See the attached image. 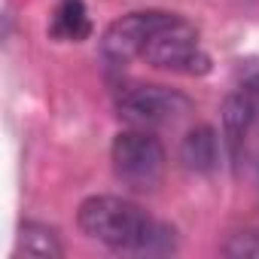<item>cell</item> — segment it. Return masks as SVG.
Here are the masks:
<instances>
[{
  "label": "cell",
  "instance_id": "1",
  "mask_svg": "<svg viewBox=\"0 0 259 259\" xmlns=\"http://www.w3.org/2000/svg\"><path fill=\"white\" fill-rule=\"evenodd\" d=\"M76 223L92 241H98L116 253L156 256V253L174 250V229L168 223L156 220L141 204L119 198V195L85 198L79 204Z\"/></svg>",
  "mask_w": 259,
  "mask_h": 259
},
{
  "label": "cell",
  "instance_id": "8",
  "mask_svg": "<svg viewBox=\"0 0 259 259\" xmlns=\"http://www.w3.org/2000/svg\"><path fill=\"white\" fill-rule=\"evenodd\" d=\"M256 125V116L247 104V98L241 95V89H235L226 101H223V138L229 144V153L238 159L244 138L250 135V128Z\"/></svg>",
  "mask_w": 259,
  "mask_h": 259
},
{
  "label": "cell",
  "instance_id": "10",
  "mask_svg": "<svg viewBox=\"0 0 259 259\" xmlns=\"http://www.w3.org/2000/svg\"><path fill=\"white\" fill-rule=\"evenodd\" d=\"M223 253L232 256V259H250V256H259V226H256V229L235 232V235L223 244Z\"/></svg>",
  "mask_w": 259,
  "mask_h": 259
},
{
  "label": "cell",
  "instance_id": "3",
  "mask_svg": "<svg viewBox=\"0 0 259 259\" xmlns=\"http://www.w3.org/2000/svg\"><path fill=\"white\" fill-rule=\"evenodd\" d=\"M141 58L159 70H171V73H183V76L210 73V55L201 49L198 31L180 16H171V22H165L153 34V40L147 43Z\"/></svg>",
  "mask_w": 259,
  "mask_h": 259
},
{
  "label": "cell",
  "instance_id": "6",
  "mask_svg": "<svg viewBox=\"0 0 259 259\" xmlns=\"http://www.w3.org/2000/svg\"><path fill=\"white\" fill-rule=\"evenodd\" d=\"M180 162L186 171H195V174H210L220 168V138L213 128L207 125L192 128L180 144Z\"/></svg>",
  "mask_w": 259,
  "mask_h": 259
},
{
  "label": "cell",
  "instance_id": "11",
  "mask_svg": "<svg viewBox=\"0 0 259 259\" xmlns=\"http://www.w3.org/2000/svg\"><path fill=\"white\" fill-rule=\"evenodd\" d=\"M241 89V95L247 98V104H250V110H253V116H256V122H259V73L256 76H250L244 85H238Z\"/></svg>",
  "mask_w": 259,
  "mask_h": 259
},
{
  "label": "cell",
  "instance_id": "5",
  "mask_svg": "<svg viewBox=\"0 0 259 259\" xmlns=\"http://www.w3.org/2000/svg\"><path fill=\"white\" fill-rule=\"evenodd\" d=\"M174 13H162V10H141V13H128L122 19H116L104 37H101V52L110 64H128L132 58H141L147 43L153 40V34L171 22Z\"/></svg>",
  "mask_w": 259,
  "mask_h": 259
},
{
  "label": "cell",
  "instance_id": "9",
  "mask_svg": "<svg viewBox=\"0 0 259 259\" xmlns=\"http://www.w3.org/2000/svg\"><path fill=\"white\" fill-rule=\"evenodd\" d=\"M16 256L28 259H61L64 247L58 241V232L43 223H25L16 238Z\"/></svg>",
  "mask_w": 259,
  "mask_h": 259
},
{
  "label": "cell",
  "instance_id": "2",
  "mask_svg": "<svg viewBox=\"0 0 259 259\" xmlns=\"http://www.w3.org/2000/svg\"><path fill=\"white\" fill-rule=\"evenodd\" d=\"M110 162H113V174L122 186H128L132 192H150L162 183L165 168H168V156L162 141L147 132V128H128L113 138L110 147Z\"/></svg>",
  "mask_w": 259,
  "mask_h": 259
},
{
  "label": "cell",
  "instance_id": "7",
  "mask_svg": "<svg viewBox=\"0 0 259 259\" xmlns=\"http://www.w3.org/2000/svg\"><path fill=\"white\" fill-rule=\"evenodd\" d=\"M92 34V19L82 0H61L49 22V37L61 43H82Z\"/></svg>",
  "mask_w": 259,
  "mask_h": 259
},
{
  "label": "cell",
  "instance_id": "4",
  "mask_svg": "<svg viewBox=\"0 0 259 259\" xmlns=\"http://www.w3.org/2000/svg\"><path fill=\"white\" fill-rule=\"evenodd\" d=\"M116 113L132 128H168L192 113V101L168 85H128L116 98Z\"/></svg>",
  "mask_w": 259,
  "mask_h": 259
}]
</instances>
